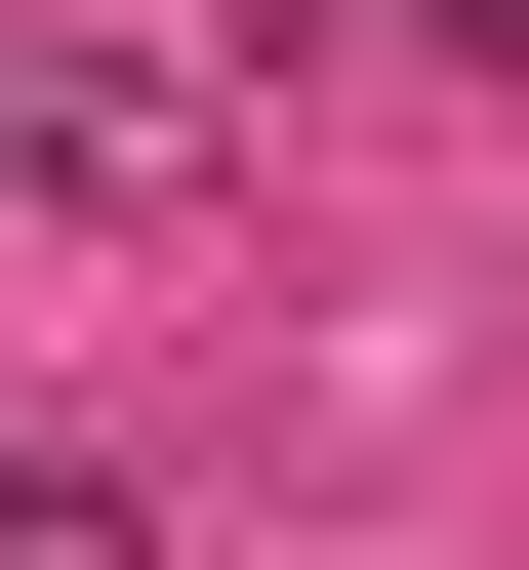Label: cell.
<instances>
[{
  "mask_svg": "<svg viewBox=\"0 0 529 570\" xmlns=\"http://www.w3.org/2000/svg\"><path fill=\"white\" fill-rule=\"evenodd\" d=\"M0 204H41V245H204V204H245V122H204L164 41H41V0H0Z\"/></svg>",
  "mask_w": 529,
  "mask_h": 570,
  "instance_id": "obj_1",
  "label": "cell"
},
{
  "mask_svg": "<svg viewBox=\"0 0 529 570\" xmlns=\"http://www.w3.org/2000/svg\"><path fill=\"white\" fill-rule=\"evenodd\" d=\"M0 570H123V489H82V449H0Z\"/></svg>",
  "mask_w": 529,
  "mask_h": 570,
  "instance_id": "obj_2",
  "label": "cell"
},
{
  "mask_svg": "<svg viewBox=\"0 0 529 570\" xmlns=\"http://www.w3.org/2000/svg\"><path fill=\"white\" fill-rule=\"evenodd\" d=\"M448 41H489V82H529V0H448Z\"/></svg>",
  "mask_w": 529,
  "mask_h": 570,
  "instance_id": "obj_3",
  "label": "cell"
},
{
  "mask_svg": "<svg viewBox=\"0 0 529 570\" xmlns=\"http://www.w3.org/2000/svg\"><path fill=\"white\" fill-rule=\"evenodd\" d=\"M245 41H326V0H245Z\"/></svg>",
  "mask_w": 529,
  "mask_h": 570,
  "instance_id": "obj_4",
  "label": "cell"
}]
</instances>
